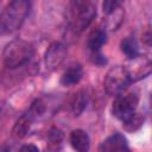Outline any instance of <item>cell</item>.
<instances>
[{"instance_id": "15", "label": "cell", "mask_w": 152, "mask_h": 152, "mask_svg": "<svg viewBox=\"0 0 152 152\" xmlns=\"http://www.w3.org/2000/svg\"><path fill=\"white\" fill-rule=\"evenodd\" d=\"M142 121H144V119L138 113H134L131 118H128L126 121H124V125L128 131H134L141 126Z\"/></svg>"}, {"instance_id": "4", "label": "cell", "mask_w": 152, "mask_h": 152, "mask_svg": "<svg viewBox=\"0 0 152 152\" xmlns=\"http://www.w3.org/2000/svg\"><path fill=\"white\" fill-rule=\"evenodd\" d=\"M131 82L132 81L126 68L121 65H116L109 69L108 72L106 74L103 86L108 94L118 96L127 89Z\"/></svg>"}, {"instance_id": "5", "label": "cell", "mask_w": 152, "mask_h": 152, "mask_svg": "<svg viewBox=\"0 0 152 152\" xmlns=\"http://www.w3.org/2000/svg\"><path fill=\"white\" fill-rule=\"evenodd\" d=\"M137 106H138V96L135 94L122 93L118 95L113 102V114L124 122L135 113Z\"/></svg>"}, {"instance_id": "12", "label": "cell", "mask_w": 152, "mask_h": 152, "mask_svg": "<svg viewBox=\"0 0 152 152\" xmlns=\"http://www.w3.org/2000/svg\"><path fill=\"white\" fill-rule=\"evenodd\" d=\"M121 51L129 58H137L139 56V49H138V44L137 40L133 37H126L122 42H121Z\"/></svg>"}, {"instance_id": "3", "label": "cell", "mask_w": 152, "mask_h": 152, "mask_svg": "<svg viewBox=\"0 0 152 152\" xmlns=\"http://www.w3.org/2000/svg\"><path fill=\"white\" fill-rule=\"evenodd\" d=\"M96 15V5L88 0L72 1L70 5V30L81 33L89 26Z\"/></svg>"}, {"instance_id": "1", "label": "cell", "mask_w": 152, "mask_h": 152, "mask_svg": "<svg viewBox=\"0 0 152 152\" xmlns=\"http://www.w3.org/2000/svg\"><path fill=\"white\" fill-rule=\"evenodd\" d=\"M31 4L26 0L11 1L0 13V36L10 34L21 27L30 13Z\"/></svg>"}, {"instance_id": "13", "label": "cell", "mask_w": 152, "mask_h": 152, "mask_svg": "<svg viewBox=\"0 0 152 152\" xmlns=\"http://www.w3.org/2000/svg\"><path fill=\"white\" fill-rule=\"evenodd\" d=\"M107 152H121L126 147L125 139L121 135H114L104 142Z\"/></svg>"}, {"instance_id": "8", "label": "cell", "mask_w": 152, "mask_h": 152, "mask_svg": "<svg viewBox=\"0 0 152 152\" xmlns=\"http://www.w3.org/2000/svg\"><path fill=\"white\" fill-rule=\"evenodd\" d=\"M70 144L76 152H88L90 148L88 133L83 129H74L70 133Z\"/></svg>"}, {"instance_id": "7", "label": "cell", "mask_w": 152, "mask_h": 152, "mask_svg": "<svg viewBox=\"0 0 152 152\" xmlns=\"http://www.w3.org/2000/svg\"><path fill=\"white\" fill-rule=\"evenodd\" d=\"M126 70L128 71V75L131 77V81H137L139 78L145 77L146 75L150 74L151 71V63L147 58H137L132 59V63L128 66H125Z\"/></svg>"}, {"instance_id": "18", "label": "cell", "mask_w": 152, "mask_h": 152, "mask_svg": "<svg viewBox=\"0 0 152 152\" xmlns=\"http://www.w3.org/2000/svg\"><path fill=\"white\" fill-rule=\"evenodd\" d=\"M19 152H39V148L33 144H26L20 147Z\"/></svg>"}, {"instance_id": "16", "label": "cell", "mask_w": 152, "mask_h": 152, "mask_svg": "<svg viewBox=\"0 0 152 152\" xmlns=\"http://www.w3.org/2000/svg\"><path fill=\"white\" fill-rule=\"evenodd\" d=\"M102 7H103V13L109 14V13L114 12L115 10H118L119 7H121V4L115 0H108L102 4Z\"/></svg>"}, {"instance_id": "17", "label": "cell", "mask_w": 152, "mask_h": 152, "mask_svg": "<svg viewBox=\"0 0 152 152\" xmlns=\"http://www.w3.org/2000/svg\"><path fill=\"white\" fill-rule=\"evenodd\" d=\"M62 138H63V134H62L61 131H58V129H56V128L51 131V133H50V140H51V142L58 144V142L62 140Z\"/></svg>"}, {"instance_id": "10", "label": "cell", "mask_w": 152, "mask_h": 152, "mask_svg": "<svg viewBox=\"0 0 152 152\" xmlns=\"http://www.w3.org/2000/svg\"><path fill=\"white\" fill-rule=\"evenodd\" d=\"M107 42V32L104 27H97L89 34L88 38V46L91 50L93 53L100 52V49L102 45Z\"/></svg>"}, {"instance_id": "2", "label": "cell", "mask_w": 152, "mask_h": 152, "mask_svg": "<svg viewBox=\"0 0 152 152\" xmlns=\"http://www.w3.org/2000/svg\"><path fill=\"white\" fill-rule=\"evenodd\" d=\"M33 45L24 39H15L10 42L2 52V62L10 69H17L25 65L33 57Z\"/></svg>"}, {"instance_id": "11", "label": "cell", "mask_w": 152, "mask_h": 152, "mask_svg": "<svg viewBox=\"0 0 152 152\" xmlns=\"http://www.w3.org/2000/svg\"><path fill=\"white\" fill-rule=\"evenodd\" d=\"M32 122H33V119H32L27 113H25L24 115H21V116L17 120V122H15V125H14V127H13V135H14L17 139L24 138V137L27 134V132H28V129H30Z\"/></svg>"}, {"instance_id": "14", "label": "cell", "mask_w": 152, "mask_h": 152, "mask_svg": "<svg viewBox=\"0 0 152 152\" xmlns=\"http://www.w3.org/2000/svg\"><path fill=\"white\" fill-rule=\"evenodd\" d=\"M86 103H87V99L82 93H78L74 96L72 101H71V112L75 116L80 115L83 109L86 108Z\"/></svg>"}, {"instance_id": "6", "label": "cell", "mask_w": 152, "mask_h": 152, "mask_svg": "<svg viewBox=\"0 0 152 152\" xmlns=\"http://www.w3.org/2000/svg\"><path fill=\"white\" fill-rule=\"evenodd\" d=\"M66 46L61 42H53L49 45L44 55L45 65L49 69H56L62 64V62L66 57Z\"/></svg>"}, {"instance_id": "9", "label": "cell", "mask_w": 152, "mask_h": 152, "mask_svg": "<svg viewBox=\"0 0 152 152\" xmlns=\"http://www.w3.org/2000/svg\"><path fill=\"white\" fill-rule=\"evenodd\" d=\"M82 76H83L82 66L80 64H74L63 72L61 77V83L64 87H71V86L77 84L81 81Z\"/></svg>"}]
</instances>
